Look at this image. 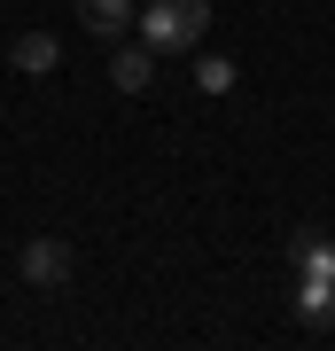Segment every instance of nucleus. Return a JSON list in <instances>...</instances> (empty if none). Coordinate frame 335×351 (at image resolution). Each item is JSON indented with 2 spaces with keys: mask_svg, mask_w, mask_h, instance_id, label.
Listing matches in <instances>:
<instances>
[{
  "mask_svg": "<svg viewBox=\"0 0 335 351\" xmlns=\"http://www.w3.org/2000/svg\"><path fill=\"white\" fill-rule=\"evenodd\" d=\"M78 16H86V32H101V39L133 32V0H78Z\"/></svg>",
  "mask_w": 335,
  "mask_h": 351,
  "instance_id": "5",
  "label": "nucleus"
},
{
  "mask_svg": "<svg viewBox=\"0 0 335 351\" xmlns=\"http://www.w3.org/2000/svg\"><path fill=\"white\" fill-rule=\"evenodd\" d=\"M297 313L304 328H335V281H297Z\"/></svg>",
  "mask_w": 335,
  "mask_h": 351,
  "instance_id": "7",
  "label": "nucleus"
},
{
  "mask_svg": "<svg viewBox=\"0 0 335 351\" xmlns=\"http://www.w3.org/2000/svg\"><path fill=\"white\" fill-rule=\"evenodd\" d=\"M149 78H156V47H117L110 55V86L117 94H149Z\"/></svg>",
  "mask_w": 335,
  "mask_h": 351,
  "instance_id": "3",
  "label": "nucleus"
},
{
  "mask_svg": "<svg viewBox=\"0 0 335 351\" xmlns=\"http://www.w3.org/2000/svg\"><path fill=\"white\" fill-rule=\"evenodd\" d=\"M297 281H335V242L320 234V226L297 234Z\"/></svg>",
  "mask_w": 335,
  "mask_h": 351,
  "instance_id": "4",
  "label": "nucleus"
},
{
  "mask_svg": "<svg viewBox=\"0 0 335 351\" xmlns=\"http://www.w3.org/2000/svg\"><path fill=\"white\" fill-rule=\"evenodd\" d=\"M195 86H203V94H234V63L203 47V55H195Z\"/></svg>",
  "mask_w": 335,
  "mask_h": 351,
  "instance_id": "8",
  "label": "nucleus"
},
{
  "mask_svg": "<svg viewBox=\"0 0 335 351\" xmlns=\"http://www.w3.org/2000/svg\"><path fill=\"white\" fill-rule=\"evenodd\" d=\"M140 24V47H203L211 39V0H149V8H133Z\"/></svg>",
  "mask_w": 335,
  "mask_h": 351,
  "instance_id": "1",
  "label": "nucleus"
},
{
  "mask_svg": "<svg viewBox=\"0 0 335 351\" xmlns=\"http://www.w3.org/2000/svg\"><path fill=\"white\" fill-rule=\"evenodd\" d=\"M24 281H32V289H62V281H71V250H62L55 234L24 242Z\"/></svg>",
  "mask_w": 335,
  "mask_h": 351,
  "instance_id": "2",
  "label": "nucleus"
},
{
  "mask_svg": "<svg viewBox=\"0 0 335 351\" xmlns=\"http://www.w3.org/2000/svg\"><path fill=\"white\" fill-rule=\"evenodd\" d=\"M8 63L39 78V71H55V63H62V47H55V39H47V32H24V39H16V47H8Z\"/></svg>",
  "mask_w": 335,
  "mask_h": 351,
  "instance_id": "6",
  "label": "nucleus"
}]
</instances>
